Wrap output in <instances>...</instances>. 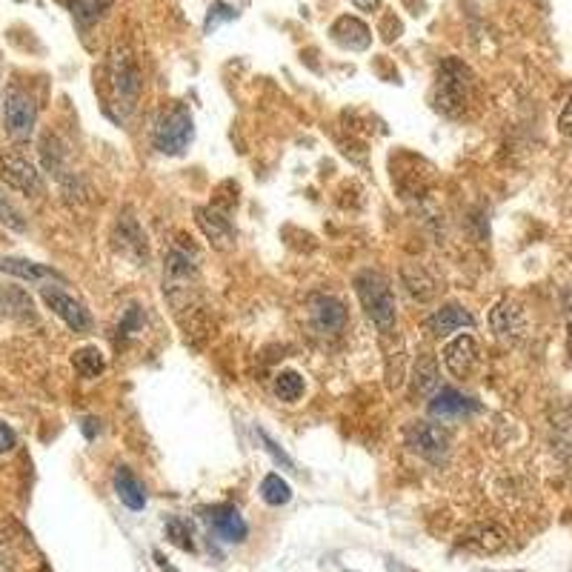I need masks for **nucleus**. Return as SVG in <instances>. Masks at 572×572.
Listing matches in <instances>:
<instances>
[{
    "label": "nucleus",
    "instance_id": "f257e3e1",
    "mask_svg": "<svg viewBox=\"0 0 572 572\" xmlns=\"http://www.w3.org/2000/svg\"><path fill=\"white\" fill-rule=\"evenodd\" d=\"M355 295L361 301V307L367 312V318L381 329V332H392L395 321H398V307H395V295H392V284L384 272L378 269H364L355 275Z\"/></svg>",
    "mask_w": 572,
    "mask_h": 572
},
{
    "label": "nucleus",
    "instance_id": "f03ea898",
    "mask_svg": "<svg viewBox=\"0 0 572 572\" xmlns=\"http://www.w3.org/2000/svg\"><path fill=\"white\" fill-rule=\"evenodd\" d=\"M472 101V72L467 63L458 58H447L438 66V83H435V109L458 118Z\"/></svg>",
    "mask_w": 572,
    "mask_h": 572
},
{
    "label": "nucleus",
    "instance_id": "7ed1b4c3",
    "mask_svg": "<svg viewBox=\"0 0 572 572\" xmlns=\"http://www.w3.org/2000/svg\"><path fill=\"white\" fill-rule=\"evenodd\" d=\"M109 78H112V89H115V101L123 109V115H129L141 98V69H138L135 55L126 46L112 49Z\"/></svg>",
    "mask_w": 572,
    "mask_h": 572
},
{
    "label": "nucleus",
    "instance_id": "20e7f679",
    "mask_svg": "<svg viewBox=\"0 0 572 572\" xmlns=\"http://www.w3.org/2000/svg\"><path fill=\"white\" fill-rule=\"evenodd\" d=\"M192 138H195V123H192L189 109L181 103L164 112L161 121L155 123V132H152L155 149L164 155H184Z\"/></svg>",
    "mask_w": 572,
    "mask_h": 572
},
{
    "label": "nucleus",
    "instance_id": "39448f33",
    "mask_svg": "<svg viewBox=\"0 0 572 572\" xmlns=\"http://www.w3.org/2000/svg\"><path fill=\"white\" fill-rule=\"evenodd\" d=\"M35 123H38L35 98L26 89L12 83L6 89V95H3V126H6V135L12 141H29L32 132H35Z\"/></svg>",
    "mask_w": 572,
    "mask_h": 572
},
{
    "label": "nucleus",
    "instance_id": "423d86ee",
    "mask_svg": "<svg viewBox=\"0 0 572 572\" xmlns=\"http://www.w3.org/2000/svg\"><path fill=\"white\" fill-rule=\"evenodd\" d=\"M407 444L409 450L418 452L421 458H427L432 464H444L452 450L450 432L438 424H427V421H418L407 429Z\"/></svg>",
    "mask_w": 572,
    "mask_h": 572
},
{
    "label": "nucleus",
    "instance_id": "0eeeda50",
    "mask_svg": "<svg viewBox=\"0 0 572 572\" xmlns=\"http://www.w3.org/2000/svg\"><path fill=\"white\" fill-rule=\"evenodd\" d=\"M0 181L12 186L15 192L32 195V198L43 192V178L38 166L32 164L29 158L18 155V152H3L0 155Z\"/></svg>",
    "mask_w": 572,
    "mask_h": 572
},
{
    "label": "nucleus",
    "instance_id": "6e6552de",
    "mask_svg": "<svg viewBox=\"0 0 572 572\" xmlns=\"http://www.w3.org/2000/svg\"><path fill=\"white\" fill-rule=\"evenodd\" d=\"M490 329L501 344H518L527 335V312L518 301L501 298L490 309Z\"/></svg>",
    "mask_w": 572,
    "mask_h": 572
},
{
    "label": "nucleus",
    "instance_id": "1a4fd4ad",
    "mask_svg": "<svg viewBox=\"0 0 572 572\" xmlns=\"http://www.w3.org/2000/svg\"><path fill=\"white\" fill-rule=\"evenodd\" d=\"M41 298L46 307L52 309L72 332H89L92 329V315L83 307L81 301H75L69 292H63L61 286H43Z\"/></svg>",
    "mask_w": 572,
    "mask_h": 572
},
{
    "label": "nucleus",
    "instance_id": "9d476101",
    "mask_svg": "<svg viewBox=\"0 0 572 572\" xmlns=\"http://www.w3.org/2000/svg\"><path fill=\"white\" fill-rule=\"evenodd\" d=\"M478 364V341L472 338L470 332L452 338L450 344L444 347V367L450 369L455 378H467L472 369Z\"/></svg>",
    "mask_w": 572,
    "mask_h": 572
},
{
    "label": "nucleus",
    "instance_id": "9b49d317",
    "mask_svg": "<svg viewBox=\"0 0 572 572\" xmlns=\"http://www.w3.org/2000/svg\"><path fill=\"white\" fill-rule=\"evenodd\" d=\"M309 312H312V321L321 332H341L347 327V307L332 295H312Z\"/></svg>",
    "mask_w": 572,
    "mask_h": 572
},
{
    "label": "nucleus",
    "instance_id": "f8f14e48",
    "mask_svg": "<svg viewBox=\"0 0 572 572\" xmlns=\"http://www.w3.org/2000/svg\"><path fill=\"white\" fill-rule=\"evenodd\" d=\"M195 215H198V226L204 229L206 238L218 246V249H229V246L235 244V229H232L229 218H226L221 209H215V206H198Z\"/></svg>",
    "mask_w": 572,
    "mask_h": 572
},
{
    "label": "nucleus",
    "instance_id": "ddd939ff",
    "mask_svg": "<svg viewBox=\"0 0 572 572\" xmlns=\"http://www.w3.org/2000/svg\"><path fill=\"white\" fill-rule=\"evenodd\" d=\"M206 521L229 544H241V541H246V535H249V524H246L244 515L235 510V507H212V510L206 512Z\"/></svg>",
    "mask_w": 572,
    "mask_h": 572
},
{
    "label": "nucleus",
    "instance_id": "4468645a",
    "mask_svg": "<svg viewBox=\"0 0 572 572\" xmlns=\"http://www.w3.org/2000/svg\"><path fill=\"white\" fill-rule=\"evenodd\" d=\"M472 409H478L472 404L470 398H464L458 389L452 387H444L438 389L432 398H429V415L432 418H441V421H452V418H461V415H467Z\"/></svg>",
    "mask_w": 572,
    "mask_h": 572
},
{
    "label": "nucleus",
    "instance_id": "2eb2a0df",
    "mask_svg": "<svg viewBox=\"0 0 572 572\" xmlns=\"http://www.w3.org/2000/svg\"><path fill=\"white\" fill-rule=\"evenodd\" d=\"M461 544L478 552H501L510 544V532L498 524H478L461 535Z\"/></svg>",
    "mask_w": 572,
    "mask_h": 572
},
{
    "label": "nucleus",
    "instance_id": "dca6fc26",
    "mask_svg": "<svg viewBox=\"0 0 572 572\" xmlns=\"http://www.w3.org/2000/svg\"><path fill=\"white\" fill-rule=\"evenodd\" d=\"M464 327L467 329L475 327V318H472L464 307H458V304L441 307L435 315H429L427 321V329L432 335H438V338H447V335H452V332H458V329Z\"/></svg>",
    "mask_w": 572,
    "mask_h": 572
},
{
    "label": "nucleus",
    "instance_id": "f3484780",
    "mask_svg": "<svg viewBox=\"0 0 572 572\" xmlns=\"http://www.w3.org/2000/svg\"><path fill=\"white\" fill-rule=\"evenodd\" d=\"M401 284H404V289L409 292V298H415V301H421V304H427V301H432V298L438 295V281L429 275L427 266L421 264L401 266Z\"/></svg>",
    "mask_w": 572,
    "mask_h": 572
},
{
    "label": "nucleus",
    "instance_id": "a211bd4d",
    "mask_svg": "<svg viewBox=\"0 0 572 572\" xmlns=\"http://www.w3.org/2000/svg\"><path fill=\"white\" fill-rule=\"evenodd\" d=\"M115 492H118V498H121V504L126 510L141 512L146 507V490H143V484L135 478V472L129 470V467H118L115 470Z\"/></svg>",
    "mask_w": 572,
    "mask_h": 572
},
{
    "label": "nucleus",
    "instance_id": "6ab92c4d",
    "mask_svg": "<svg viewBox=\"0 0 572 572\" xmlns=\"http://www.w3.org/2000/svg\"><path fill=\"white\" fill-rule=\"evenodd\" d=\"M441 389V378H438V361L432 355H421L418 364H415V372H412V392L418 398H432L435 392Z\"/></svg>",
    "mask_w": 572,
    "mask_h": 572
},
{
    "label": "nucleus",
    "instance_id": "aec40b11",
    "mask_svg": "<svg viewBox=\"0 0 572 572\" xmlns=\"http://www.w3.org/2000/svg\"><path fill=\"white\" fill-rule=\"evenodd\" d=\"M0 272L15 275L21 281H29V284H38V281H46V278H61L55 269L35 264V261H23V258H0Z\"/></svg>",
    "mask_w": 572,
    "mask_h": 572
},
{
    "label": "nucleus",
    "instance_id": "412c9836",
    "mask_svg": "<svg viewBox=\"0 0 572 572\" xmlns=\"http://www.w3.org/2000/svg\"><path fill=\"white\" fill-rule=\"evenodd\" d=\"M332 35H335V41L341 43V46L355 49V52H358V49H367L369 43H372L369 29L358 21V18H341V21L332 26Z\"/></svg>",
    "mask_w": 572,
    "mask_h": 572
},
{
    "label": "nucleus",
    "instance_id": "4be33fe9",
    "mask_svg": "<svg viewBox=\"0 0 572 572\" xmlns=\"http://www.w3.org/2000/svg\"><path fill=\"white\" fill-rule=\"evenodd\" d=\"M304 392H307V381H304L301 372H295V369H281V372L275 375V395H278V401H284V404H298Z\"/></svg>",
    "mask_w": 572,
    "mask_h": 572
},
{
    "label": "nucleus",
    "instance_id": "5701e85b",
    "mask_svg": "<svg viewBox=\"0 0 572 572\" xmlns=\"http://www.w3.org/2000/svg\"><path fill=\"white\" fill-rule=\"evenodd\" d=\"M72 367L81 378H98L106 372V355L98 347H81L72 355Z\"/></svg>",
    "mask_w": 572,
    "mask_h": 572
},
{
    "label": "nucleus",
    "instance_id": "b1692460",
    "mask_svg": "<svg viewBox=\"0 0 572 572\" xmlns=\"http://www.w3.org/2000/svg\"><path fill=\"white\" fill-rule=\"evenodd\" d=\"M261 498H264L269 507H284L292 498V487L286 484L278 472H269L264 481H261Z\"/></svg>",
    "mask_w": 572,
    "mask_h": 572
},
{
    "label": "nucleus",
    "instance_id": "393cba45",
    "mask_svg": "<svg viewBox=\"0 0 572 572\" xmlns=\"http://www.w3.org/2000/svg\"><path fill=\"white\" fill-rule=\"evenodd\" d=\"M103 6H106V0H72V15L81 26H89L101 18Z\"/></svg>",
    "mask_w": 572,
    "mask_h": 572
},
{
    "label": "nucleus",
    "instance_id": "a878e982",
    "mask_svg": "<svg viewBox=\"0 0 572 572\" xmlns=\"http://www.w3.org/2000/svg\"><path fill=\"white\" fill-rule=\"evenodd\" d=\"M166 535H169V541L175 544V547H181V550L192 552L195 550V544H192V535L186 530V524L181 518H172L169 524H166Z\"/></svg>",
    "mask_w": 572,
    "mask_h": 572
},
{
    "label": "nucleus",
    "instance_id": "bb28decb",
    "mask_svg": "<svg viewBox=\"0 0 572 572\" xmlns=\"http://www.w3.org/2000/svg\"><path fill=\"white\" fill-rule=\"evenodd\" d=\"M0 224L9 226V229H15V232H23V229H26L23 215L15 209V206L9 204L6 198H0Z\"/></svg>",
    "mask_w": 572,
    "mask_h": 572
},
{
    "label": "nucleus",
    "instance_id": "cd10ccee",
    "mask_svg": "<svg viewBox=\"0 0 572 572\" xmlns=\"http://www.w3.org/2000/svg\"><path fill=\"white\" fill-rule=\"evenodd\" d=\"M258 438H261V441H264L266 452H269V455H272V458H275V461H278V464H284L286 470H292V458H289V455H286V452L281 450V447H278V444H275V441H272V438H269V435H266L264 429H258Z\"/></svg>",
    "mask_w": 572,
    "mask_h": 572
},
{
    "label": "nucleus",
    "instance_id": "c85d7f7f",
    "mask_svg": "<svg viewBox=\"0 0 572 572\" xmlns=\"http://www.w3.org/2000/svg\"><path fill=\"white\" fill-rule=\"evenodd\" d=\"M15 444H18V435H15V429L0 421V455H6V452L15 450Z\"/></svg>",
    "mask_w": 572,
    "mask_h": 572
},
{
    "label": "nucleus",
    "instance_id": "c756f323",
    "mask_svg": "<svg viewBox=\"0 0 572 572\" xmlns=\"http://www.w3.org/2000/svg\"><path fill=\"white\" fill-rule=\"evenodd\" d=\"M138 307H129V312H126V318H123V324H121V332L123 335H135L138 329H141V321H138Z\"/></svg>",
    "mask_w": 572,
    "mask_h": 572
},
{
    "label": "nucleus",
    "instance_id": "7c9ffc66",
    "mask_svg": "<svg viewBox=\"0 0 572 572\" xmlns=\"http://www.w3.org/2000/svg\"><path fill=\"white\" fill-rule=\"evenodd\" d=\"M558 129H561V135H567V138H572V98H570V103L564 106L561 118H558Z\"/></svg>",
    "mask_w": 572,
    "mask_h": 572
},
{
    "label": "nucleus",
    "instance_id": "2f4dec72",
    "mask_svg": "<svg viewBox=\"0 0 572 572\" xmlns=\"http://www.w3.org/2000/svg\"><path fill=\"white\" fill-rule=\"evenodd\" d=\"M352 3H355L358 9H364V12H372V9H378L381 0H352Z\"/></svg>",
    "mask_w": 572,
    "mask_h": 572
},
{
    "label": "nucleus",
    "instance_id": "473e14b6",
    "mask_svg": "<svg viewBox=\"0 0 572 572\" xmlns=\"http://www.w3.org/2000/svg\"><path fill=\"white\" fill-rule=\"evenodd\" d=\"M155 561H158V567H161V570H164V572H178V570H175V567H169V564H166L164 555H161V552H155Z\"/></svg>",
    "mask_w": 572,
    "mask_h": 572
},
{
    "label": "nucleus",
    "instance_id": "72a5a7b5",
    "mask_svg": "<svg viewBox=\"0 0 572 572\" xmlns=\"http://www.w3.org/2000/svg\"><path fill=\"white\" fill-rule=\"evenodd\" d=\"M567 349H570V355H572V318H570V327H567Z\"/></svg>",
    "mask_w": 572,
    "mask_h": 572
}]
</instances>
